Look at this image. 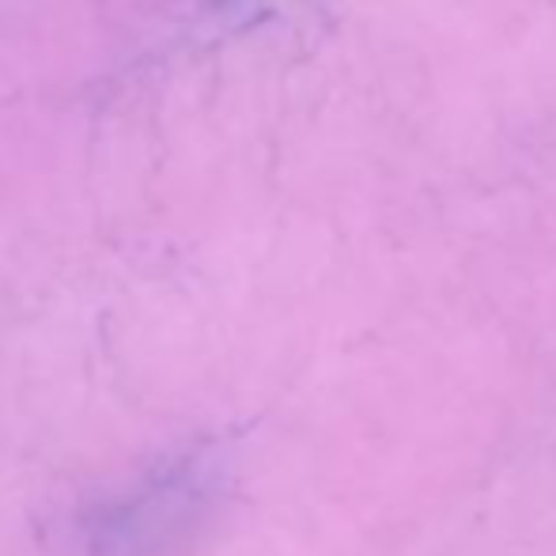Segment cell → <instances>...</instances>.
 <instances>
[]
</instances>
